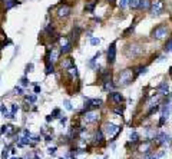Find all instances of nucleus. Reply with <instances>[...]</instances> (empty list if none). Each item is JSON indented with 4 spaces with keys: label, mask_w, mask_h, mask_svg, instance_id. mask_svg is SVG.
Segmentation results:
<instances>
[{
    "label": "nucleus",
    "mask_w": 172,
    "mask_h": 159,
    "mask_svg": "<svg viewBox=\"0 0 172 159\" xmlns=\"http://www.w3.org/2000/svg\"><path fill=\"white\" fill-rule=\"evenodd\" d=\"M135 75H134V69H125L120 72L119 77H118V85L119 86H126L134 80Z\"/></svg>",
    "instance_id": "f257e3e1"
},
{
    "label": "nucleus",
    "mask_w": 172,
    "mask_h": 159,
    "mask_svg": "<svg viewBox=\"0 0 172 159\" xmlns=\"http://www.w3.org/2000/svg\"><path fill=\"white\" fill-rule=\"evenodd\" d=\"M152 37H154V39H158V40L168 37V26H166V24H159V26H156L154 30H152Z\"/></svg>",
    "instance_id": "f03ea898"
},
{
    "label": "nucleus",
    "mask_w": 172,
    "mask_h": 159,
    "mask_svg": "<svg viewBox=\"0 0 172 159\" xmlns=\"http://www.w3.org/2000/svg\"><path fill=\"white\" fill-rule=\"evenodd\" d=\"M143 53V49L139 46V45H129L126 47V56L128 57H136L139 54Z\"/></svg>",
    "instance_id": "7ed1b4c3"
},
{
    "label": "nucleus",
    "mask_w": 172,
    "mask_h": 159,
    "mask_svg": "<svg viewBox=\"0 0 172 159\" xmlns=\"http://www.w3.org/2000/svg\"><path fill=\"white\" fill-rule=\"evenodd\" d=\"M151 12H152V15H161L164 12V1L162 0H155V1H152Z\"/></svg>",
    "instance_id": "20e7f679"
},
{
    "label": "nucleus",
    "mask_w": 172,
    "mask_h": 159,
    "mask_svg": "<svg viewBox=\"0 0 172 159\" xmlns=\"http://www.w3.org/2000/svg\"><path fill=\"white\" fill-rule=\"evenodd\" d=\"M60 45H62V47H60V53L62 54H66L72 50V42L69 40L68 37H62L60 39Z\"/></svg>",
    "instance_id": "39448f33"
},
{
    "label": "nucleus",
    "mask_w": 172,
    "mask_h": 159,
    "mask_svg": "<svg viewBox=\"0 0 172 159\" xmlns=\"http://www.w3.org/2000/svg\"><path fill=\"white\" fill-rule=\"evenodd\" d=\"M99 113L98 112H86V115L83 116L86 123H93V122H98L99 121Z\"/></svg>",
    "instance_id": "423d86ee"
},
{
    "label": "nucleus",
    "mask_w": 172,
    "mask_h": 159,
    "mask_svg": "<svg viewBox=\"0 0 172 159\" xmlns=\"http://www.w3.org/2000/svg\"><path fill=\"white\" fill-rule=\"evenodd\" d=\"M115 60H116V46H115V43H112L108 49V62L113 63Z\"/></svg>",
    "instance_id": "0eeeda50"
},
{
    "label": "nucleus",
    "mask_w": 172,
    "mask_h": 159,
    "mask_svg": "<svg viewBox=\"0 0 172 159\" xmlns=\"http://www.w3.org/2000/svg\"><path fill=\"white\" fill-rule=\"evenodd\" d=\"M155 141L158 142V143H161V145H168L171 142V136L166 135V133H158L155 136Z\"/></svg>",
    "instance_id": "6e6552de"
},
{
    "label": "nucleus",
    "mask_w": 172,
    "mask_h": 159,
    "mask_svg": "<svg viewBox=\"0 0 172 159\" xmlns=\"http://www.w3.org/2000/svg\"><path fill=\"white\" fill-rule=\"evenodd\" d=\"M70 12H72L70 6L63 4V6H60V7L57 9V16H59V17H68L69 15H70Z\"/></svg>",
    "instance_id": "1a4fd4ad"
},
{
    "label": "nucleus",
    "mask_w": 172,
    "mask_h": 159,
    "mask_svg": "<svg viewBox=\"0 0 172 159\" xmlns=\"http://www.w3.org/2000/svg\"><path fill=\"white\" fill-rule=\"evenodd\" d=\"M86 102H87V103H85L86 110H89L90 107H99V106H102V100L101 99H87Z\"/></svg>",
    "instance_id": "9d476101"
},
{
    "label": "nucleus",
    "mask_w": 172,
    "mask_h": 159,
    "mask_svg": "<svg viewBox=\"0 0 172 159\" xmlns=\"http://www.w3.org/2000/svg\"><path fill=\"white\" fill-rule=\"evenodd\" d=\"M109 98H110V99H112V100H113L115 103H120V102L123 100V96L120 95L119 92H112Z\"/></svg>",
    "instance_id": "9b49d317"
},
{
    "label": "nucleus",
    "mask_w": 172,
    "mask_h": 159,
    "mask_svg": "<svg viewBox=\"0 0 172 159\" xmlns=\"http://www.w3.org/2000/svg\"><path fill=\"white\" fill-rule=\"evenodd\" d=\"M59 54H60V52H57L56 49H53V47H52V52L49 53V56H48V57H49V60H50L52 63H55V62L59 59Z\"/></svg>",
    "instance_id": "f8f14e48"
},
{
    "label": "nucleus",
    "mask_w": 172,
    "mask_h": 159,
    "mask_svg": "<svg viewBox=\"0 0 172 159\" xmlns=\"http://www.w3.org/2000/svg\"><path fill=\"white\" fill-rule=\"evenodd\" d=\"M103 141H105V138H103V132H102V129H99V130L95 133V142H96L98 145H102Z\"/></svg>",
    "instance_id": "ddd939ff"
},
{
    "label": "nucleus",
    "mask_w": 172,
    "mask_h": 159,
    "mask_svg": "<svg viewBox=\"0 0 172 159\" xmlns=\"http://www.w3.org/2000/svg\"><path fill=\"white\" fill-rule=\"evenodd\" d=\"M105 130H106V133H113V132H116V130H119V126H115L113 123H108L105 126Z\"/></svg>",
    "instance_id": "4468645a"
},
{
    "label": "nucleus",
    "mask_w": 172,
    "mask_h": 159,
    "mask_svg": "<svg viewBox=\"0 0 172 159\" xmlns=\"http://www.w3.org/2000/svg\"><path fill=\"white\" fill-rule=\"evenodd\" d=\"M168 90H169V89H168L166 82H162V83L158 86V92H159V93H162V95H168V93H169Z\"/></svg>",
    "instance_id": "2eb2a0df"
},
{
    "label": "nucleus",
    "mask_w": 172,
    "mask_h": 159,
    "mask_svg": "<svg viewBox=\"0 0 172 159\" xmlns=\"http://www.w3.org/2000/svg\"><path fill=\"white\" fill-rule=\"evenodd\" d=\"M151 6H152L151 0H142V1H141V7H139V9H143V10H151Z\"/></svg>",
    "instance_id": "dca6fc26"
},
{
    "label": "nucleus",
    "mask_w": 172,
    "mask_h": 159,
    "mask_svg": "<svg viewBox=\"0 0 172 159\" xmlns=\"http://www.w3.org/2000/svg\"><path fill=\"white\" fill-rule=\"evenodd\" d=\"M1 132H3V133H7V135H13L15 126H13V125H6V126L1 129Z\"/></svg>",
    "instance_id": "f3484780"
},
{
    "label": "nucleus",
    "mask_w": 172,
    "mask_h": 159,
    "mask_svg": "<svg viewBox=\"0 0 172 159\" xmlns=\"http://www.w3.org/2000/svg\"><path fill=\"white\" fill-rule=\"evenodd\" d=\"M139 151H141V152L148 153V152L151 151V142H145V143H142V145L139 146Z\"/></svg>",
    "instance_id": "a211bd4d"
},
{
    "label": "nucleus",
    "mask_w": 172,
    "mask_h": 159,
    "mask_svg": "<svg viewBox=\"0 0 172 159\" xmlns=\"http://www.w3.org/2000/svg\"><path fill=\"white\" fill-rule=\"evenodd\" d=\"M72 66H75V65H73V62H72V59H66V60H63V62H62V68H63V69H66V70H68V69H70Z\"/></svg>",
    "instance_id": "6ab92c4d"
},
{
    "label": "nucleus",
    "mask_w": 172,
    "mask_h": 159,
    "mask_svg": "<svg viewBox=\"0 0 172 159\" xmlns=\"http://www.w3.org/2000/svg\"><path fill=\"white\" fill-rule=\"evenodd\" d=\"M16 4H17V1H15V0H4V9L6 10H10Z\"/></svg>",
    "instance_id": "aec40b11"
},
{
    "label": "nucleus",
    "mask_w": 172,
    "mask_h": 159,
    "mask_svg": "<svg viewBox=\"0 0 172 159\" xmlns=\"http://www.w3.org/2000/svg\"><path fill=\"white\" fill-rule=\"evenodd\" d=\"M142 0H129V7L131 9H139Z\"/></svg>",
    "instance_id": "412c9836"
},
{
    "label": "nucleus",
    "mask_w": 172,
    "mask_h": 159,
    "mask_svg": "<svg viewBox=\"0 0 172 159\" xmlns=\"http://www.w3.org/2000/svg\"><path fill=\"white\" fill-rule=\"evenodd\" d=\"M53 72H55L53 63H52L50 60L48 59V60H46V73H48V75H50V73H53Z\"/></svg>",
    "instance_id": "4be33fe9"
},
{
    "label": "nucleus",
    "mask_w": 172,
    "mask_h": 159,
    "mask_svg": "<svg viewBox=\"0 0 172 159\" xmlns=\"http://www.w3.org/2000/svg\"><path fill=\"white\" fill-rule=\"evenodd\" d=\"M95 6H96V1H92V3H89V4H86V10L87 12H93V9H95Z\"/></svg>",
    "instance_id": "5701e85b"
},
{
    "label": "nucleus",
    "mask_w": 172,
    "mask_h": 159,
    "mask_svg": "<svg viewBox=\"0 0 172 159\" xmlns=\"http://www.w3.org/2000/svg\"><path fill=\"white\" fill-rule=\"evenodd\" d=\"M118 4H119L120 9H125V7L129 4V0H119V3H118Z\"/></svg>",
    "instance_id": "b1692460"
},
{
    "label": "nucleus",
    "mask_w": 172,
    "mask_h": 159,
    "mask_svg": "<svg viewBox=\"0 0 172 159\" xmlns=\"http://www.w3.org/2000/svg\"><path fill=\"white\" fill-rule=\"evenodd\" d=\"M138 139H139L138 133H135V132H134V133L131 135V141H132V142H138Z\"/></svg>",
    "instance_id": "393cba45"
},
{
    "label": "nucleus",
    "mask_w": 172,
    "mask_h": 159,
    "mask_svg": "<svg viewBox=\"0 0 172 159\" xmlns=\"http://www.w3.org/2000/svg\"><path fill=\"white\" fill-rule=\"evenodd\" d=\"M26 100H27V102H32V103H34V102H36V96H26Z\"/></svg>",
    "instance_id": "a878e982"
},
{
    "label": "nucleus",
    "mask_w": 172,
    "mask_h": 159,
    "mask_svg": "<svg viewBox=\"0 0 172 159\" xmlns=\"http://www.w3.org/2000/svg\"><path fill=\"white\" fill-rule=\"evenodd\" d=\"M15 93H17V95H23V90H22V88L16 86V88H15Z\"/></svg>",
    "instance_id": "bb28decb"
},
{
    "label": "nucleus",
    "mask_w": 172,
    "mask_h": 159,
    "mask_svg": "<svg viewBox=\"0 0 172 159\" xmlns=\"http://www.w3.org/2000/svg\"><path fill=\"white\" fill-rule=\"evenodd\" d=\"M59 113H60V110L59 109H55L53 110V118H59Z\"/></svg>",
    "instance_id": "cd10ccee"
},
{
    "label": "nucleus",
    "mask_w": 172,
    "mask_h": 159,
    "mask_svg": "<svg viewBox=\"0 0 172 159\" xmlns=\"http://www.w3.org/2000/svg\"><path fill=\"white\" fill-rule=\"evenodd\" d=\"M99 42H101V40H99V39H95V37L90 40V43H92V45H99Z\"/></svg>",
    "instance_id": "c85d7f7f"
},
{
    "label": "nucleus",
    "mask_w": 172,
    "mask_h": 159,
    "mask_svg": "<svg viewBox=\"0 0 172 159\" xmlns=\"http://www.w3.org/2000/svg\"><path fill=\"white\" fill-rule=\"evenodd\" d=\"M29 70H33V65H32V63H29V65L26 66V72H29Z\"/></svg>",
    "instance_id": "c756f323"
},
{
    "label": "nucleus",
    "mask_w": 172,
    "mask_h": 159,
    "mask_svg": "<svg viewBox=\"0 0 172 159\" xmlns=\"http://www.w3.org/2000/svg\"><path fill=\"white\" fill-rule=\"evenodd\" d=\"M1 158L3 159H7V149L4 148V151H3V155H1Z\"/></svg>",
    "instance_id": "7c9ffc66"
},
{
    "label": "nucleus",
    "mask_w": 172,
    "mask_h": 159,
    "mask_svg": "<svg viewBox=\"0 0 172 159\" xmlns=\"http://www.w3.org/2000/svg\"><path fill=\"white\" fill-rule=\"evenodd\" d=\"M27 83H29V82H27V79H26V77H22V85H23V86H26Z\"/></svg>",
    "instance_id": "2f4dec72"
},
{
    "label": "nucleus",
    "mask_w": 172,
    "mask_h": 159,
    "mask_svg": "<svg viewBox=\"0 0 172 159\" xmlns=\"http://www.w3.org/2000/svg\"><path fill=\"white\" fill-rule=\"evenodd\" d=\"M49 153H50V155H55V153H56V148H49Z\"/></svg>",
    "instance_id": "473e14b6"
},
{
    "label": "nucleus",
    "mask_w": 172,
    "mask_h": 159,
    "mask_svg": "<svg viewBox=\"0 0 172 159\" xmlns=\"http://www.w3.org/2000/svg\"><path fill=\"white\" fill-rule=\"evenodd\" d=\"M65 106H66V109H68V110H72V105H70V103H69L68 100H66V102H65Z\"/></svg>",
    "instance_id": "72a5a7b5"
},
{
    "label": "nucleus",
    "mask_w": 172,
    "mask_h": 159,
    "mask_svg": "<svg viewBox=\"0 0 172 159\" xmlns=\"http://www.w3.org/2000/svg\"><path fill=\"white\" fill-rule=\"evenodd\" d=\"M113 112H115L116 115H122V109H113Z\"/></svg>",
    "instance_id": "f704fd0d"
},
{
    "label": "nucleus",
    "mask_w": 172,
    "mask_h": 159,
    "mask_svg": "<svg viewBox=\"0 0 172 159\" xmlns=\"http://www.w3.org/2000/svg\"><path fill=\"white\" fill-rule=\"evenodd\" d=\"M17 109H19V107H17V105H13V106H12V113H15Z\"/></svg>",
    "instance_id": "c9c22d12"
},
{
    "label": "nucleus",
    "mask_w": 172,
    "mask_h": 159,
    "mask_svg": "<svg viewBox=\"0 0 172 159\" xmlns=\"http://www.w3.org/2000/svg\"><path fill=\"white\" fill-rule=\"evenodd\" d=\"M34 93H40V88H39V86L34 88Z\"/></svg>",
    "instance_id": "e433bc0d"
},
{
    "label": "nucleus",
    "mask_w": 172,
    "mask_h": 159,
    "mask_svg": "<svg viewBox=\"0 0 172 159\" xmlns=\"http://www.w3.org/2000/svg\"><path fill=\"white\" fill-rule=\"evenodd\" d=\"M145 159H156V158H154V156H149V155H148V156H146Z\"/></svg>",
    "instance_id": "4c0bfd02"
},
{
    "label": "nucleus",
    "mask_w": 172,
    "mask_h": 159,
    "mask_svg": "<svg viewBox=\"0 0 172 159\" xmlns=\"http://www.w3.org/2000/svg\"><path fill=\"white\" fill-rule=\"evenodd\" d=\"M108 1H113V0H108Z\"/></svg>",
    "instance_id": "58836bf2"
},
{
    "label": "nucleus",
    "mask_w": 172,
    "mask_h": 159,
    "mask_svg": "<svg viewBox=\"0 0 172 159\" xmlns=\"http://www.w3.org/2000/svg\"><path fill=\"white\" fill-rule=\"evenodd\" d=\"M171 76H172V70H171Z\"/></svg>",
    "instance_id": "ea45409f"
},
{
    "label": "nucleus",
    "mask_w": 172,
    "mask_h": 159,
    "mask_svg": "<svg viewBox=\"0 0 172 159\" xmlns=\"http://www.w3.org/2000/svg\"><path fill=\"white\" fill-rule=\"evenodd\" d=\"M13 159H17V158H13Z\"/></svg>",
    "instance_id": "a19ab883"
},
{
    "label": "nucleus",
    "mask_w": 172,
    "mask_h": 159,
    "mask_svg": "<svg viewBox=\"0 0 172 159\" xmlns=\"http://www.w3.org/2000/svg\"><path fill=\"white\" fill-rule=\"evenodd\" d=\"M60 159H63V158H60Z\"/></svg>",
    "instance_id": "79ce46f5"
},
{
    "label": "nucleus",
    "mask_w": 172,
    "mask_h": 159,
    "mask_svg": "<svg viewBox=\"0 0 172 159\" xmlns=\"http://www.w3.org/2000/svg\"><path fill=\"white\" fill-rule=\"evenodd\" d=\"M0 47H1V46H0Z\"/></svg>",
    "instance_id": "37998d69"
},
{
    "label": "nucleus",
    "mask_w": 172,
    "mask_h": 159,
    "mask_svg": "<svg viewBox=\"0 0 172 159\" xmlns=\"http://www.w3.org/2000/svg\"><path fill=\"white\" fill-rule=\"evenodd\" d=\"M171 96H172V95H171Z\"/></svg>",
    "instance_id": "c03bdc74"
}]
</instances>
